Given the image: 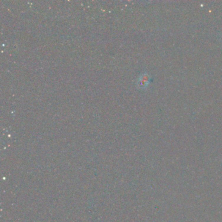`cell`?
<instances>
[{
    "mask_svg": "<svg viewBox=\"0 0 222 222\" xmlns=\"http://www.w3.org/2000/svg\"><path fill=\"white\" fill-rule=\"evenodd\" d=\"M151 81V77L148 73H143L139 77L137 81V86L139 89L145 90L148 87Z\"/></svg>",
    "mask_w": 222,
    "mask_h": 222,
    "instance_id": "1",
    "label": "cell"
}]
</instances>
